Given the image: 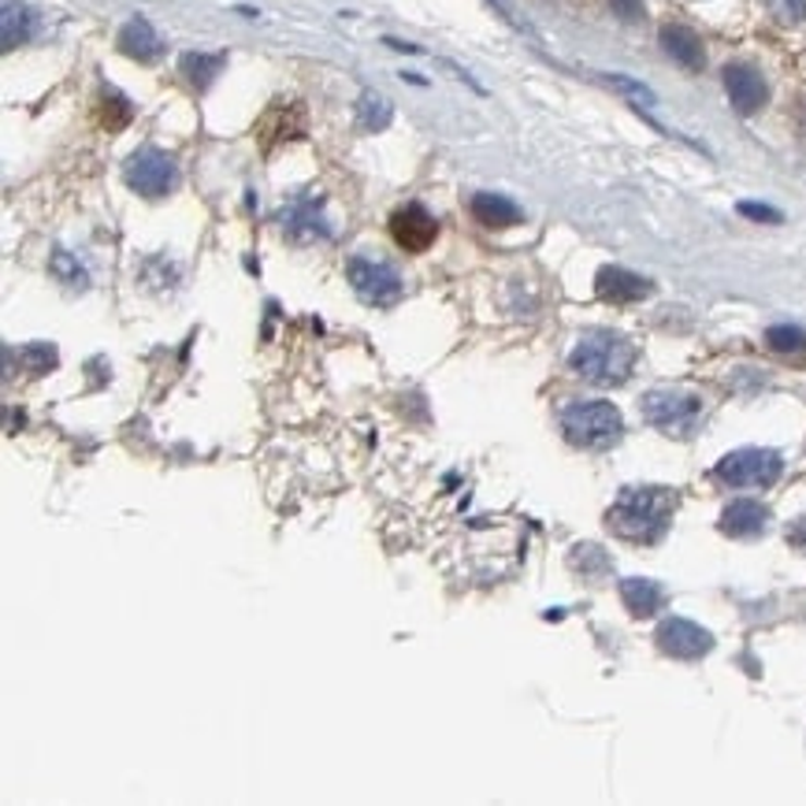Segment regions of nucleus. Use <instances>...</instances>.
<instances>
[{"instance_id": "22", "label": "nucleus", "mask_w": 806, "mask_h": 806, "mask_svg": "<svg viewBox=\"0 0 806 806\" xmlns=\"http://www.w3.org/2000/svg\"><path fill=\"white\" fill-rule=\"evenodd\" d=\"M766 346L773 353H799L806 350V331L795 328V323H777V328L766 331Z\"/></svg>"}, {"instance_id": "5", "label": "nucleus", "mask_w": 806, "mask_h": 806, "mask_svg": "<svg viewBox=\"0 0 806 806\" xmlns=\"http://www.w3.org/2000/svg\"><path fill=\"white\" fill-rule=\"evenodd\" d=\"M784 473V461L777 450L766 447H740L732 454H724L713 468V476L724 487H773Z\"/></svg>"}, {"instance_id": "30", "label": "nucleus", "mask_w": 806, "mask_h": 806, "mask_svg": "<svg viewBox=\"0 0 806 806\" xmlns=\"http://www.w3.org/2000/svg\"><path fill=\"white\" fill-rule=\"evenodd\" d=\"M787 542H792V550H799V554H806V517H795L792 524H787Z\"/></svg>"}, {"instance_id": "11", "label": "nucleus", "mask_w": 806, "mask_h": 806, "mask_svg": "<svg viewBox=\"0 0 806 806\" xmlns=\"http://www.w3.org/2000/svg\"><path fill=\"white\" fill-rule=\"evenodd\" d=\"M650 290H655L650 279H643V276H636V271L618 268V265H606V268H599V276H595V294H599L602 302H610V305L643 302Z\"/></svg>"}, {"instance_id": "20", "label": "nucleus", "mask_w": 806, "mask_h": 806, "mask_svg": "<svg viewBox=\"0 0 806 806\" xmlns=\"http://www.w3.org/2000/svg\"><path fill=\"white\" fill-rule=\"evenodd\" d=\"M391 120H394V105L387 101L383 94H376V89H365L361 101H357V123L365 126V131L379 134V131L391 126Z\"/></svg>"}, {"instance_id": "9", "label": "nucleus", "mask_w": 806, "mask_h": 806, "mask_svg": "<svg viewBox=\"0 0 806 806\" xmlns=\"http://www.w3.org/2000/svg\"><path fill=\"white\" fill-rule=\"evenodd\" d=\"M391 239L405 253H424V249H431L435 239H439V220H435V216L420 202H410V205L394 208Z\"/></svg>"}, {"instance_id": "8", "label": "nucleus", "mask_w": 806, "mask_h": 806, "mask_svg": "<svg viewBox=\"0 0 806 806\" xmlns=\"http://www.w3.org/2000/svg\"><path fill=\"white\" fill-rule=\"evenodd\" d=\"M658 647L665 650L669 658H681V662H699L703 655H710L713 650V636L703 628V624L695 621H684V618H669L658 624L655 632Z\"/></svg>"}, {"instance_id": "21", "label": "nucleus", "mask_w": 806, "mask_h": 806, "mask_svg": "<svg viewBox=\"0 0 806 806\" xmlns=\"http://www.w3.org/2000/svg\"><path fill=\"white\" fill-rule=\"evenodd\" d=\"M131 120H134V105L126 101L115 86H105L101 89V123L108 126V131H123Z\"/></svg>"}, {"instance_id": "18", "label": "nucleus", "mask_w": 806, "mask_h": 806, "mask_svg": "<svg viewBox=\"0 0 806 806\" xmlns=\"http://www.w3.org/2000/svg\"><path fill=\"white\" fill-rule=\"evenodd\" d=\"M468 208H473V216L484 223V228H494V231L517 228V223L524 220L521 205L510 202V197H502V194H476L473 202H468Z\"/></svg>"}, {"instance_id": "16", "label": "nucleus", "mask_w": 806, "mask_h": 806, "mask_svg": "<svg viewBox=\"0 0 806 806\" xmlns=\"http://www.w3.org/2000/svg\"><path fill=\"white\" fill-rule=\"evenodd\" d=\"M621 599L628 606L632 618H655L665 606V587L647 576H624L621 579Z\"/></svg>"}, {"instance_id": "12", "label": "nucleus", "mask_w": 806, "mask_h": 806, "mask_svg": "<svg viewBox=\"0 0 806 806\" xmlns=\"http://www.w3.org/2000/svg\"><path fill=\"white\" fill-rule=\"evenodd\" d=\"M279 223H283V231L290 234V239H297V242L328 239V234H331V228L323 223V216H320V202H316L313 194L294 197V202L283 208Z\"/></svg>"}, {"instance_id": "2", "label": "nucleus", "mask_w": 806, "mask_h": 806, "mask_svg": "<svg viewBox=\"0 0 806 806\" xmlns=\"http://www.w3.org/2000/svg\"><path fill=\"white\" fill-rule=\"evenodd\" d=\"M636 365V346L618 331H587L569 353V368L599 387H618L632 376Z\"/></svg>"}, {"instance_id": "3", "label": "nucleus", "mask_w": 806, "mask_h": 806, "mask_svg": "<svg viewBox=\"0 0 806 806\" xmlns=\"http://www.w3.org/2000/svg\"><path fill=\"white\" fill-rule=\"evenodd\" d=\"M561 431L573 447L606 450L624 435V420L613 402H573L561 410Z\"/></svg>"}, {"instance_id": "7", "label": "nucleus", "mask_w": 806, "mask_h": 806, "mask_svg": "<svg viewBox=\"0 0 806 806\" xmlns=\"http://www.w3.org/2000/svg\"><path fill=\"white\" fill-rule=\"evenodd\" d=\"M346 276H350L353 290H357L368 305H379V309H387V305H394L398 297H402V276H398L391 265H383V260L350 257Z\"/></svg>"}, {"instance_id": "1", "label": "nucleus", "mask_w": 806, "mask_h": 806, "mask_svg": "<svg viewBox=\"0 0 806 806\" xmlns=\"http://www.w3.org/2000/svg\"><path fill=\"white\" fill-rule=\"evenodd\" d=\"M673 510L676 494L669 487H624L606 513V524L628 542H658L673 521Z\"/></svg>"}, {"instance_id": "13", "label": "nucleus", "mask_w": 806, "mask_h": 806, "mask_svg": "<svg viewBox=\"0 0 806 806\" xmlns=\"http://www.w3.org/2000/svg\"><path fill=\"white\" fill-rule=\"evenodd\" d=\"M120 52L138 63H157L164 57V38L152 30V23L145 20V15H134V20H126V26L120 30Z\"/></svg>"}, {"instance_id": "15", "label": "nucleus", "mask_w": 806, "mask_h": 806, "mask_svg": "<svg viewBox=\"0 0 806 806\" xmlns=\"http://www.w3.org/2000/svg\"><path fill=\"white\" fill-rule=\"evenodd\" d=\"M0 30H4V52H12L41 30V15L26 0H4L0 4Z\"/></svg>"}, {"instance_id": "17", "label": "nucleus", "mask_w": 806, "mask_h": 806, "mask_svg": "<svg viewBox=\"0 0 806 806\" xmlns=\"http://www.w3.org/2000/svg\"><path fill=\"white\" fill-rule=\"evenodd\" d=\"M662 49H665L676 63H681V68H687V71H703L706 49H703L699 34L687 30V26H681V23L662 26Z\"/></svg>"}, {"instance_id": "27", "label": "nucleus", "mask_w": 806, "mask_h": 806, "mask_svg": "<svg viewBox=\"0 0 806 806\" xmlns=\"http://www.w3.org/2000/svg\"><path fill=\"white\" fill-rule=\"evenodd\" d=\"M736 212H740V216H747V220H758V223H781V220H784V216L777 212V208L758 205V202H740V205H736Z\"/></svg>"}, {"instance_id": "4", "label": "nucleus", "mask_w": 806, "mask_h": 806, "mask_svg": "<svg viewBox=\"0 0 806 806\" xmlns=\"http://www.w3.org/2000/svg\"><path fill=\"white\" fill-rule=\"evenodd\" d=\"M639 413L650 428L687 439L703 420V398L676 391V387H658V391H647L639 398Z\"/></svg>"}, {"instance_id": "19", "label": "nucleus", "mask_w": 806, "mask_h": 806, "mask_svg": "<svg viewBox=\"0 0 806 806\" xmlns=\"http://www.w3.org/2000/svg\"><path fill=\"white\" fill-rule=\"evenodd\" d=\"M223 63H228V52H186L179 68H183V75L190 78V86L208 89L216 83V75L223 71Z\"/></svg>"}, {"instance_id": "25", "label": "nucleus", "mask_w": 806, "mask_h": 806, "mask_svg": "<svg viewBox=\"0 0 806 806\" xmlns=\"http://www.w3.org/2000/svg\"><path fill=\"white\" fill-rule=\"evenodd\" d=\"M769 12L777 15V23L799 26L806 23V0H769Z\"/></svg>"}, {"instance_id": "10", "label": "nucleus", "mask_w": 806, "mask_h": 806, "mask_svg": "<svg viewBox=\"0 0 806 806\" xmlns=\"http://www.w3.org/2000/svg\"><path fill=\"white\" fill-rule=\"evenodd\" d=\"M724 89H729V101L740 115H755L769 101V86L762 71L750 68V63H729L724 68Z\"/></svg>"}, {"instance_id": "28", "label": "nucleus", "mask_w": 806, "mask_h": 806, "mask_svg": "<svg viewBox=\"0 0 806 806\" xmlns=\"http://www.w3.org/2000/svg\"><path fill=\"white\" fill-rule=\"evenodd\" d=\"M487 4H491L494 12H502V20L517 26L521 34H528V38H536V30H532V23H528V20H521V15L513 12V8H510V0H487Z\"/></svg>"}, {"instance_id": "14", "label": "nucleus", "mask_w": 806, "mask_h": 806, "mask_svg": "<svg viewBox=\"0 0 806 806\" xmlns=\"http://www.w3.org/2000/svg\"><path fill=\"white\" fill-rule=\"evenodd\" d=\"M766 524H769V510L762 502H755V498H740V502L724 505V513H721V532L732 539L762 536Z\"/></svg>"}, {"instance_id": "31", "label": "nucleus", "mask_w": 806, "mask_h": 806, "mask_svg": "<svg viewBox=\"0 0 806 806\" xmlns=\"http://www.w3.org/2000/svg\"><path fill=\"white\" fill-rule=\"evenodd\" d=\"M387 45H391V49H398V52H420V45H410V41H394V38H387Z\"/></svg>"}, {"instance_id": "29", "label": "nucleus", "mask_w": 806, "mask_h": 806, "mask_svg": "<svg viewBox=\"0 0 806 806\" xmlns=\"http://www.w3.org/2000/svg\"><path fill=\"white\" fill-rule=\"evenodd\" d=\"M613 15L624 23H639L643 20V0H610Z\"/></svg>"}, {"instance_id": "24", "label": "nucleus", "mask_w": 806, "mask_h": 806, "mask_svg": "<svg viewBox=\"0 0 806 806\" xmlns=\"http://www.w3.org/2000/svg\"><path fill=\"white\" fill-rule=\"evenodd\" d=\"M602 83L618 86L624 97H632V101H639L636 108H643V105H655V94H650V89L643 86V83H636V78H628V75H602Z\"/></svg>"}, {"instance_id": "26", "label": "nucleus", "mask_w": 806, "mask_h": 806, "mask_svg": "<svg viewBox=\"0 0 806 806\" xmlns=\"http://www.w3.org/2000/svg\"><path fill=\"white\" fill-rule=\"evenodd\" d=\"M52 271H57V276H60L63 283H68V286H86V276H83V268H78L75 260H71V257H68V253H63V249H57V253H52Z\"/></svg>"}, {"instance_id": "6", "label": "nucleus", "mask_w": 806, "mask_h": 806, "mask_svg": "<svg viewBox=\"0 0 806 806\" xmlns=\"http://www.w3.org/2000/svg\"><path fill=\"white\" fill-rule=\"evenodd\" d=\"M123 179L134 194L142 197H168L179 186V164L175 157H168L157 145H145V149L131 152L123 164Z\"/></svg>"}, {"instance_id": "23", "label": "nucleus", "mask_w": 806, "mask_h": 806, "mask_svg": "<svg viewBox=\"0 0 806 806\" xmlns=\"http://www.w3.org/2000/svg\"><path fill=\"white\" fill-rule=\"evenodd\" d=\"M20 361L30 376H41V373H49V368H57V350H52L49 342H30V346L20 350Z\"/></svg>"}]
</instances>
